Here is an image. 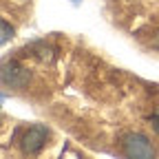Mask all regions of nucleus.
Segmentation results:
<instances>
[{
	"mask_svg": "<svg viewBox=\"0 0 159 159\" xmlns=\"http://www.w3.org/2000/svg\"><path fill=\"white\" fill-rule=\"evenodd\" d=\"M150 126H152V130L159 135V113H155V115L150 117Z\"/></svg>",
	"mask_w": 159,
	"mask_h": 159,
	"instance_id": "5",
	"label": "nucleus"
},
{
	"mask_svg": "<svg viewBox=\"0 0 159 159\" xmlns=\"http://www.w3.org/2000/svg\"><path fill=\"white\" fill-rule=\"evenodd\" d=\"M122 150L130 159H152L155 148L148 142V137L142 133H128L122 137Z\"/></svg>",
	"mask_w": 159,
	"mask_h": 159,
	"instance_id": "1",
	"label": "nucleus"
},
{
	"mask_svg": "<svg viewBox=\"0 0 159 159\" xmlns=\"http://www.w3.org/2000/svg\"><path fill=\"white\" fill-rule=\"evenodd\" d=\"M31 80V73L22 66H18L16 62H7L0 66V82L9 89H25Z\"/></svg>",
	"mask_w": 159,
	"mask_h": 159,
	"instance_id": "3",
	"label": "nucleus"
},
{
	"mask_svg": "<svg viewBox=\"0 0 159 159\" xmlns=\"http://www.w3.org/2000/svg\"><path fill=\"white\" fill-rule=\"evenodd\" d=\"M152 47H155V49H159V33H157V38L152 40Z\"/></svg>",
	"mask_w": 159,
	"mask_h": 159,
	"instance_id": "6",
	"label": "nucleus"
},
{
	"mask_svg": "<svg viewBox=\"0 0 159 159\" xmlns=\"http://www.w3.org/2000/svg\"><path fill=\"white\" fill-rule=\"evenodd\" d=\"M47 139H49L47 126L33 124L31 128H27V130L22 133V137H20V150H22L25 155H38L40 150L44 148Z\"/></svg>",
	"mask_w": 159,
	"mask_h": 159,
	"instance_id": "2",
	"label": "nucleus"
},
{
	"mask_svg": "<svg viewBox=\"0 0 159 159\" xmlns=\"http://www.w3.org/2000/svg\"><path fill=\"white\" fill-rule=\"evenodd\" d=\"M71 2H73V5H80V2H82V0H71Z\"/></svg>",
	"mask_w": 159,
	"mask_h": 159,
	"instance_id": "7",
	"label": "nucleus"
},
{
	"mask_svg": "<svg viewBox=\"0 0 159 159\" xmlns=\"http://www.w3.org/2000/svg\"><path fill=\"white\" fill-rule=\"evenodd\" d=\"M13 33H16V31H13V27L7 22L5 18H0V47H5L9 40L13 38Z\"/></svg>",
	"mask_w": 159,
	"mask_h": 159,
	"instance_id": "4",
	"label": "nucleus"
}]
</instances>
